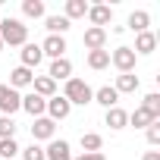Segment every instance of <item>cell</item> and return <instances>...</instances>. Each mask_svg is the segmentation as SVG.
<instances>
[{
  "label": "cell",
  "instance_id": "obj_1",
  "mask_svg": "<svg viewBox=\"0 0 160 160\" xmlns=\"http://www.w3.org/2000/svg\"><path fill=\"white\" fill-rule=\"evenodd\" d=\"M0 41L10 44V47L28 44V25L22 19H0Z\"/></svg>",
  "mask_w": 160,
  "mask_h": 160
},
{
  "label": "cell",
  "instance_id": "obj_2",
  "mask_svg": "<svg viewBox=\"0 0 160 160\" xmlns=\"http://www.w3.org/2000/svg\"><path fill=\"white\" fill-rule=\"evenodd\" d=\"M63 98H66L69 104H78V107H85V104H91V101H94V91H91V85L85 82V78H66Z\"/></svg>",
  "mask_w": 160,
  "mask_h": 160
},
{
  "label": "cell",
  "instance_id": "obj_3",
  "mask_svg": "<svg viewBox=\"0 0 160 160\" xmlns=\"http://www.w3.org/2000/svg\"><path fill=\"white\" fill-rule=\"evenodd\" d=\"M16 110H22V94L10 85H0V113L3 116H13Z\"/></svg>",
  "mask_w": 160,
  "mask_h": 160
},
{
  "label": "cell",
  "instance_id": "obj_4",
  "mask_svg": "<svg viewBox=\"0 0 160 160\" xmlns=\"http://www.w3.org/2000/svg\"><path fill=\"white\" fill-rule=\"evenodd\" d=\"M47 119H53V122H60V119H66L69 113H72V104L63 98V94H53V98H47Z\"/></svg>",
  "mask_w": 160,
  "mask_h": 160
},
{
  "label": "cell",
  "instance_id": "obj_5",
  "mask_svg": "<svg viewBox=\"0 0 160 160\" xmlns=\"http://www.w3.org/2000/svg\"><path fill=\"white\" fill-rule=\"evenodd\" d=\"M110 63H113L119 72H132V69H135V50L122 44V47H116V50L110 53Z\"/></svg>",
  "mask_w": 160,
  "mask_h": 160
},
{
  "label": "cell",
  "instance_id": "obj_6",
  "mask_svg": "<svg viewBox=\"0 0 160 160\" xmlns=\"http://www.w3.org/2000/svg\"><path fill=\"white\" fill-rule=\"evenodd\" d=\"M53 132H57V122L47 116H38L32 122V141H53Z\"/></svg>",
  "mask_w": 160,
  "mask_h": 160
},
{
  "label": "cell",
  "instance_id": "obj_7",
  "mask_svg": "<svg viewBox=\"0 0 160 160\" xmlns=\"http://www.w3.org/2000/svg\"><path fill=\"white\" fill-rule=\"evenodd\" d=\"M66 38H60V35H47L44 38V44H41V53L44 57H50V60H60V57H66Z\"/></svg>",
  "mask_w": 160,
  "mask_h": 160
},
{
  "label": "cell",
  "instance_id": "obj_8",
  "mask_svg": "<svg viewBox=\"0 0 160 160\" xmlns=\"http://www.w3.org/2000/svg\"><path fill=\"white\" fill-rule=\"evenodd\" d=\"M44 160H72V148H69V141H50L47 148H44Z\"/></svg>",
  "mask_w": 160,
  "mask_h": 160
},
{
  "label": "cell",
  "instance_id": "obj_9",
  "mask_svg": "<svg viewBox=\"0 0 160 160\" xmlns=\"http://www.w3.org/2000/svg\"><path fill=\"white\" fill-rule=\"evenodd\" d=\"M88 19H91V28H104L113 19V10L104 3H94V7H88Z\"/></svg>",
  "mask_w": 160,
  "mask_h": 160
},
{
  "label": "cell",
  "instance_id": "obj_10",
  "mask_svg": "<svg viewBox=\"0 0 160 160\" xmlns=\"http://www.w3.org/2000/svg\"><path fill=\"white\" fill-rule=\"evenodd\" d=\"M82 44H85L88 50H104V44H107V28H85Z\"/></svg>",
  "mask_w": 160,
  "mask_h": 160
},
{
  "label": "cell",
  "instance_id": "obj_11",
  "mask_svg": "<svg viewBox=\"0 0 160 160\" xmlns=\"http://www.w3.org/2000/svg\"><path fill=\"white\" fill-rule=\"evenodd\" d=\"M135 57L141 53V57H148V53H154L157 50V35L154 32H141V35H135Z\"/></svg>",
  "mask_w": 160,
  "mask_h": 160
},
{
  "label": "cell",
  "instance_id": "obj_12",
  "mask_svg": "<svg viewBox=\"0 0 160 160\" xmlns=\"http://www.w3.org/2000/svg\"><path fill=\"white\" fill-rule=\"evenodd\" d=\"M113 91H116V94H135V91H138V75H135V72H119Z\"/></svg>",
  "mask_w": 160,
  "mask_h": 160
},
{
  "label": "cell",
  "instance_id": "obj_13",
  "mask_svg": "<svg viewBox=\"0 0 160 160\" xmlns=\"http://www.w3.org/2000/svg\"><path fill=\"white\" fill-rule=\"evenodd\" d=\"M47 78H53V82H66V78H72V63H69L66 57L53 60V63H50V72H47Z\"/></svg>",
  "mask_w": 160,
  "mask_h": 160
},
{
  "label": "cell",
  "instance_id": "obj_14",
  "mask_svg": "<svg viewBox=\"0 0 160 160\" xmlns=\"http://www.w3.org/2000/svg\"><path fill=\"white\" fill-rule=\"evenodd\" d=\"M22 110H25L28 116H35V119H38V116H44L47 101H44V98H38V94L32 91V94H25V98H22Z\"/></svg>",
  "mask_w": 160,
  "mask_h": 160
},
{
  "label": "cell",
  "instance_id": "obj_15",
  "mask_svg": "<svg viewBox=\"0 0 160 160\" xmlns=\"http://www.w3.org/2000/svg\"><path fill=\"white\" fill-rule=\"evenodd\" d=\"M32 88H35V94L44 98V101L57 94V82H53V78H47V75H35V78H32Z\"/></svg>",
  "mask_w": 160,
  "mask_h": 160
},
{
  "label": "cell",
  "instance_id": "obj_16",
  "mask_svg": "<svg viewBox=\"0 0 160 160\" xmlns=\"http://www.w3.org/2000/svg\"><path fill=\"white\" fill-rule=\"evenodd\" d=\"M32 78H35V72H32V69L16 66V69L10 72V88H16V91H19V88H28V85H32Z\"/></svg>",
  "mask_w": 160,
  "mask_h": 160
},
{
  "label": "cell",
  "instance_id": "obj_17",
  "mask_svg": "<svg viewBox=\"0 0 160 160\" xmlns=\"http://www.w3.org/2000/svg\"><path fill=\"white\" fill-rule=\"evenodd\" d=\"M41 60H44L41 44H22V66H25V69H35Z\"/></svg>",
  "mask_w": 160,
  "mask_h": 160
},
{
  "label": "cell",
  "instance_id": "obj_18",
  "mask_svg": "<svg viewBox=\"0 0 160 160\" xmlns=\"http://www.w3.org/2000/svg\"><path fill=\"white\" fill-rule=\"evenodd\" d=\"M104 122H107L110 129H116V132H119V129H126V126H129V113H126L122 107H110V110H107V116H104Z\"/></svg>",
  "mask_w": 160,
  "mask_h": 160
},
{
  "label": "cell",
  "instance_id": "obj_19",
  "mask_svg": "<svg viewBox=\"0 0 160 160\" xmlns=\"http://www.w3.org/2000/svg\"><path fill=\"white\" fill-rule=\"evenodd\" d=\"M69 25H72V22H69L66 16H47V19H44V28H47L50 35H60V38L69 32Z\"/></svg>",
  "mask_w": 160,
  "mask_h": 160
},
{
  "label": "cell",
  "instance_id": "obj_20",
  "mask_svg": "<svg viewBox=\"0 0 160 160\" xmlns=\"http://www.w3.org/2000/svg\"><path fill=\"white\" fill-rule=\"evenodd\" d=\"M94 101H98L101 107H107V110H110V107H116V104H119V94H116L110 85H104V88H98V91H94Z\"/></svg>",
  "mask_w": 160,
  "mask_h": 160
},
{
  "label": "cell",
  "instance_id": "obj_21",
  "mask_svg": "<svg viewBox=\"0 0 160 160\" xmlns=\"http://www.w3.org/2000/svg\"><path fill=\"white\" fill-rule=\"evenodd\" d=\"M148 25H151V16H148L144 10H135V13L129 16V28H132L135 35H141V32H148Z\"/></svg>",
  "mask_w": 160,
  "mask_h": 160
},
{
  "label": "cell",
  "instance_id": "obj_22",
  "mask_svg": "<svg viewBox=\"0 0 160 160\" xmlns=\"http://www.w3.org/2000/svg\"><path fill=\"white\" fill-rule=\"evenodd\" d=\"M82 16H88V3L85 0H66V19L72 22V19H82Z\"/></svg>",
  "mask_w": 160,
  "mask_h": 160
},
{
  "label": "cell",
  "instance_id": "obj_23",
  "mask_svg": "<svg viewBox=\"0 0 160 160\" xmlns=\"http://www.w3.org/2000/svg\"><path fill=\"white\" fill-rule=\"evenodd\" d=\"M151 122H157L148 110H141V107H135V113H129V126H135V129H148Z\"/></svg>",
  "mask_w": 160,
  "mask_h": 160
},
{
  "label": "cell",
  "instance_id": "obj_24",
  "mask_svg": "<svg viewBox=\"0 0 160 160\" xmlns=\"http://www.w3.org/2000/svg\"><path fill=\"white\" fill-rule=\"evenodd\" d=\"M88 66L91 69H107L110 66V50H88Z\"/></svg>",
  "mask_w": 160,
  "mask_h": 160
},
{
  "label": "cell",
  "instance_id": "obj_25",
  "mask_svg": "<svg viewBox=\"0 0 160 160\" xmlns=\"http://www.w3.org/2000/svg\"><path fill=\"white\" fill-rule=\"evenodd\" d=\"M101 144H104V138H101L98 132H82V151H85V154L101 151Z\"/></svg>",
  "mask_w": 160,
  "mask_h": 160
},
{
  "label": "cell",
  "instance_id": "obj_26",
  "mask_svg": "<svg viewBox=\"0 0 160 160\" xmlns=\"http://www.w3.org/2000/svg\"><path fill=\"white\" fill-rule=\"evenodd\" d=\"M22 13L28 19H41L44 16V0H22Z\"/></svg>",
  "mask_w": 160,
  "mask_h": 160
},
{
  "label": "cell",
  "instance_id": "obj_27",
  "mask_svg": "<svg viewBox=\"0 0 160 160\" xmlns=\"http://www.w3.org/2000/svg\"><path fill=\"white\" fill-rule=\"evenodd\" d=\"M22 148L16 144V138H0V160H13Z\"/></svg>",
  "mask_w": 160,
  "mask_h": 160
},
{
  "label": "cell",
  "instance_id": "obj_28",
  "mask_svg": "<svg viewBox=\"0 0 160 160\" xmlns=\"http://www.w3.org/2000/svg\"><path fill=\"white\" fill-rule=\"evenodd\" d=\"M141 110H148L154 119H160V94L157 91H151L148 98H144V104H141Z\"/></svg>",
  "mask_w": 160,
  "mask_h": 160
},
{
  "label": "cell",
  "instance_id": "obj_29",
  "mask_svg": "<svg viewBox=\"0 0 160 160\" xmlns=\"http://www.w3.org/2000/svg\"><path fill=\"white\" fill-rule=\"evenodd\" d=\"M0 138H16V122H13V116H0Z\"/></svg>",
  "mask_w": 160,
  "mask_h": 160
},
{
  "label": "cell",
  "instance_id": "obj_30",
  "mask_svg": "<svg viewBox=\"0 0 160 160\" xmlns=\"http://www.w3.org/2000/svg\"><path fill=\"white\" fill-rule=\"evenodd\" d=\"M144 135H148V144H151V148H157V144H160V119H157V122H151V126L144 129Z\"/></svg>",
  "mask_w": 160,
  "mask_h": 160
},
{
  "label": "cell",
  "instance_id": "obj_31",
  "mask_svg": "<svg viewBox=\"0 0 160 160\" xmlns=\"http://www.w3.org/2000/svg\"><path fill=\"white\" fill-rule=\"evenodd\" d=\"M22 160H44V148H38V144L32 141V144L22 151Z\"/></svg>",
  "mask_w": 160,
  "mask_h": 160
},
{
  "label": "cell",
  "instance_id": "obj_32",
  "mask_svg": "<svg viewBox=\"0 0 160 160\" xmlns=\"http://www.w3.org/2000/svg\"><path fill=\"white\" fill-rule=\"evenodd\" d=\"M72 160H107L101 151H94V154H78V157H72Z\"/></svg>",
  "mask_w": 160,
  "mask_h": 160
},
{
  "label": "cell",
  "instance_id": "obj_33",
  "mask_svg": "<svg viewBox=\"0 0 160 160\" xmlns=\"http://www.w3.org/2000/svg\"><path fill=\"white\" fill-rule=\"evenodd\" d=\"M141 160H160V151H148V154H144Z\"/></svg>",
  "mask_w": 160,
  "mask_h": 160
},
{
  "label": "cell",
  "instance_id": "obj_34",
  "mask_svg": "<svg viewBox=\"0 0 160 160\" xmlns=\"http://www.w3.org/2000/svg\"><path fill=\"white\" fill-rule=\"evenodd\" d=\"M0 50H3V41H0Z\"/></svg>",
  "mask_w": 160,
  "mask_h": 160
}]
</instances>
